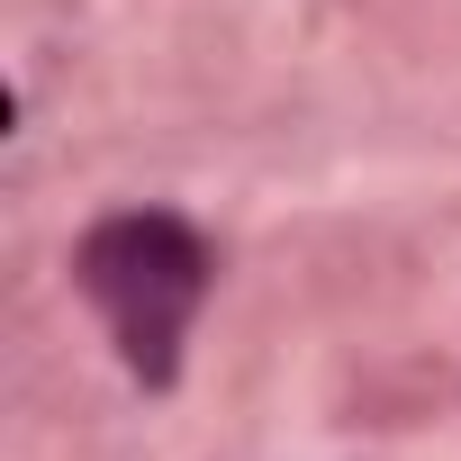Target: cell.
I'll return each mask as SVG.
<instances>
[{"mask_svg":"<svg viewBox=\"0 0 461 461\" xmlns=\"http://www.w3.org/2000/svg\"><path fill=\"white\" fill-rule=\"evenodd\" d=\"M82 290L109 317L127 371L163 389L172 362H181V335H190V317L208 299V245H199V226H181L172 208L100 217L82 236Z\"/></svg>","mask_w":461,"mask_h":461,"instance_id":"1","label":"cell"}]
</instances>
